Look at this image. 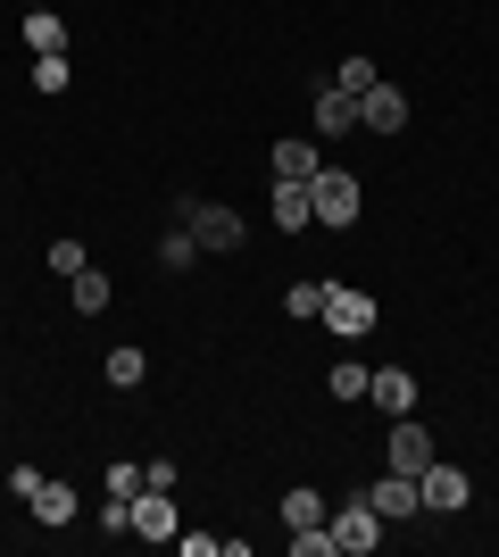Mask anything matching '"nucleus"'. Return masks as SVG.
I'll list each match as a JSON object with an SVG mask.
<instances>
[{
  "label": "nucleus",
  "instance_id": "nucleus-8",
  "mask_svg": "<svg viewBox=\"0 0 499 557\" xmlns=\"http://www.w3.org/2000/svg\"><path fill=\"white\" fill-rule=\"evenodd\" d=\"M358 134H408V92H400V84L358 92Z\"/></svg>",
  "mask_w": 499,
  "mask_h": 557
},
{
  "label": "nucleus",
  "instance_id": "nucleus-7",
  "mask_svg": "<svg viewBox=\"0 0 499 557\" xmlns=\"http://www.w3.org/2000/svg\"><path fill=\"white\" fill-rule=\"evenodd\" d=\"M366 508H375L383 524H408V516H425V491H416V474H400V466H383L375 483H366Z\"/></svg>",
  "mask_w": 499,
  "mask_h": 557
},
{
  "label": "nucleus",
  "instance_id": "nucleus-25",
  "mask_svg": "<svg viewBox=\"0 0 499 557\" xmlns=\"http://www.w3.org/2000/svg\"><path fill=\"white\" fill-rule=\"evenodd\" d=\"M191 258H200V242H191V233H166V242H159V267H191Z\"/></svg>",
  "mask_w": 499,
  "mask_h": 557
},
{
  "label": "nucleus",
  "instance_id": "nucleus-14",
  "mask_svg": "<svg viewBox=\"0 0 499 557\" xmlns=\"http://www.w3.org/2000/svg\"><path fill=\"white\" fill-rule=\"evenodd\" d=\"M67 300H75V317H100V308L117 300V283L100 275V267H84V275H67Z\"/></svg>",
  "mask_w": 499,
  "mask_h": 557
},
{
  "label": "nucleus",
  "instance_id": "nucleus-11",
  "mask_svg": "<svg viewBox=\"0 0 499 557\" xmlns=\"http://www.w3.org/2000/svg\"><path fill=\"white\" fill-rule=\"evenodd\" d=\"M366 399H375L383 417H416V374H408V367H375Z\"/></svg>",
  "mask_w": 499,
  "mask_h": 557
},
{
  "label": "nucleus",
  "instance_id": "nucleus-10",
  "mask_svg": "<svg viewBox=\"0 0 499 557\" xmlns=\"http://www.w3.org/2000/svg\"><path fill=\"white\" fill-rule=\"evenodd\" d=\"M416 491H425V508H433V516H458L466 499H475V483H466L458 466H441V458H433L425 474H416Z\"/></svg>",
  "mask_w": 499,
  "mask_h": 557
},
{
  "label": "nucleus",
  "instance_id": "nucleus-22",
  "mask_svg": "<svg viewBox=\"0 0 499 557\" xmlns=\"http://www.w3.org/2000/svg\"><path fill=\"white\" fill-rule=\"evenodd\" d=\"M84 267H92V258H84L75 233H67V242H50V275H84Z\"/></svg>",
  "mask_w": 499,
  "mask_h": 557
},
{
  "label": "nucleus",
  "instance_id": "nucleus-6",
  "mask_svg": "<svg viewBox=\"0 0 499 557\" xmlns=\"http://www.w3.org/2000/svg\"><path fill=\"white\" fill-rule=\"evenodd\" d=\"M325 524H333V549H341V557H366V549H383V516L366 508V491H358V499H341V508H333Z\"/></svg>",
  "mask_w": 499,
  "mask_h": 557
},
{
  "label": "nucleus",
  "instance_id": "nucleus-24",
  "mask_svg": "<svg viewBox=\"0 0 499 557\" xmlns=\"http://www.w3.org/2000/svg\"><path fill=\"white\" fill-rule=\"evenodd\" d=\"M284 308H291V317H316V308H325V283H291Z\"/></svg>",
  "mask_w": 499,
  "mask_h": 557
},
{
  "label": "nucleus",
  "instance_id": "nucleus-1",
  "mask_svg": "<svg viewBox=\"0 0 499 557\" xmlns=\"http://www.w3.org/2000/svg\"><path fill=\"white\" fill-rule=\"evenodd\" d=\"M9 491L34 508V524H42V533L75 524V483H59V474H42V466H9Z\"/></svg>",
  "mask_w": 499,
  "mask_h": 557
},
{
  "label": "nucleus",
  "instance_id": "nucleus-2",
  "mask_svg": "<svg viewBox=\"0 0 499 557\" xmlns=\"http://www.w3.org/2000/svg\"><path fill=\"white\" fill-rule=\"evenodd\" d=\"M309 191H316V225H333V233L358 225V209H366V184H358L350 166H316Z\"/></svg>",
  "mask_w": 499,
  "mask_h": 557
},
{
  "label": "nucleus",
  "instance_id": "nucleus-18",
  "mask_svg": "<svg viewBox=\"0 0 499 557\" xmlns=\"http://www.w3.org/2000/svg\"><path fill=\"white\" fill-rule=\"evenodd\" d=\"M142 374H150V358H142L134 342H117V349H109V383H117V392H134Z\"/></svg>",
  "mask_w": 499,
  "mask_h": 557
},
{
  "label": "nucleus",
  "instance_id": "nucleus-26",
  "mask_svg": "<svg viewBox=\"0 0 499 557\" xmlns=\"http://www.w3.org/2000/svg\"><path fill=\"white\" fill-rule=\"evenodd\" d=\"M142 491V466H109V499H134Z\"/></svg>",
  "mask_w": 499,
  "mask_h": 557
},
{
  "label": "nucleus",
  "instance_id": "nucleus-13",
  "mask_svg": "<svg viewBox=\"0 0 499 557\" xmlns=\"http://www.w3.org/2000/svg\"><path fill=\"white\" fill-rule=\"evenodd\" d=\"M275 184H316V141L309 134L275 141Z\"/></svg>",
  "mask_w": 499,
  "mask_h": 557
},
{
  "label": "nucleus",
  "instance_id": "nucleus-27",
  "mask_svg": "<svg viewBox=\"0 0 499 557\" xmlns=\"http://www.w3.org/2000/svg\"><path fill=\"white\" fill-rule=\"evenodd\" d=\"M175 541H184V557H225V541H216V533H175Z\"/></svg>",
  "mask_w": 499,
  "mask_h": 557
},
{
  "label": "nucleus",
  "instance_id": "nucleus-16",
  "mask_svg": "<svg viewBox=\"0 0 499 557\" xmlns=\"http://www.w3.org/2000/svg\"><path fill=\"white\" fill-rule=\"evenodd\" d=\"M25 50H34V59L67 50V25H59V9H25Z\"/></svg>",
  "mask_w": 499,
  "mask_h": 557
},
{
  "label": "nucleus",
  "instance_id": "nucleus-9",
  "mask_svg": "<svg viewBox=\"0 0 499 557\" xmlns=\"http://www.w3.org/2000/svg\"><path fill=\"white\" fill-rule=\"evenodd\" d=\"M383 466H400V474H425L433 466V433L416 417H391V442H383Z\"/></svg>",
  "mask_w": 499,
  "mask_h": 557
},
{
  "label": "nucleus",
  "instance_id": "nucleus-23",
  "mask_svg": "<svg viewBox=\"0 0 499 557\" xmlns=\"http://www.w3.org/2000/svg\"><path fill=\"white\" fill-rule=\"evenodd\" d=\"M291 557H333V524H309V533H291Z\"/></svg>",
  "mask_w": 499,
  "mask_h": 557
},
{
  "label": "nucleus",
  "instance_id": "nucleus-12",
  "mask_svg": "<svg viewBox=\"0 0 499 557\" xmlns=\"http://www.w3.org/2000/svg\"><path fill=\"white\" fill-rule=\"evenodd\" d=\"M266 216H275L284 233H309L316 225V191L309 184H275V191H266Z\"/></svg>",
  "mask_w": 499,
  "mask_h": 557
},
{
  "label": "nucleus",
  "instance_id": "nucleus-19",
  "mask_svg": "<svg viewBox=\"0 0 499 557\" xmlns=\"http://www.w3.org/2000/svg\"><path fill=\"white\" fill-rule=\"evenodd\" d=\"M325 499H316V491H284V524H291V533H309V524H325Z\"/></svg>",
  "mask_w": 499,
  "mask_h": 557
},
{
  "label": "nucleus",
  "instance_id": "nucleus-21",
  "mask_svg": "<svg viewBox=\"0 0 499 557\" xmlns=\"http://www.w3.org/2000/svg\"><path fill=\"white\" fill-rule=\"evenodd\" d=\"M67 50H50V59H34V92H42V100H59V92H67Z\"/></svg>",
  "mask_w": 499,
  "mask_h": 557
},
{
  "label": "nucleus",
  "instance_id": "nucleus-5",
  "mask_svg": "<svg viewBox=\"0 0 499 557\" xmlns=\"http://www.w3.org/2000/svg\"><path fill=\"white\" fill-rule=\"evenodd\" d=\"M125 533L134 541H175L184 533V508H175V491H134V508H125Z\"/></svg>",
  "mask_w": 499,
  "mask_h": 557
},
{
  "label": "nucleus",
  "instance_id": "nucleus-15",
  "mask_svg": "<svg viewBox=\"0 0 499 557\" xmlns=\"http://www.w3.org/2000/svg\"><path fill=\"white\" fill-rule=\"evenodd\" d=\"M316 134H358V100L333 92V84H316Z\"/></svg>",
  "mask_w": 499,
  "mask_h": 557
},
{
  "label": "nucleus",
  "instance_id": "nucleus-28",
  "mask_svg": "<svg viewBox=\"0 0 499 557\" xmlns=\"http://www.w3.org/2000/svg\"><path fill=\"white\" fill-rule=\"evenodd\" d=\"M25 9H50V0H25Z\"/></svg>",
  "mask_w": 499,
  "mask_h": 557
},
{
  "label": "nucleus",
  "instance_id": "nucleus-3",
  "mask_svg": "<svg viewBox=\"0 0 499 557\" xmlns=\"http://www.w3.org/2000/svg\"><path fill=\"white\" fill-rule=\"evenodd\" d=\"M184 233H191V242H200L209 258L241 250V216L225 209V200H184Z\"/></svg>",
  "mask_w": 499,
  "mask_h": 557
},
{
  "label": "nucleus",
  "instance_id": "nucleus-17",
  "mask_svg": "<svg viewBox=\"0 0 499 557\" xmlns=\"http://www.w3.org/2000/svg\"><path fill=\"white\" fill-rule=\"evenodd\" d=\"M325 84H333V92H350V100H358V92H375L383 75H375V59H341V67H333Z\"/></svg>",
  "mask_w": 499,
  "mask_h": 557
},
{
  "label": "nucleus",
  "instance_id": "nucleus-4",
  "mask_svg": "<svg viewBox=\"0 0 499 557\" xmlns=\"http://www.w3.org/2000/svg\"><path fill=\"white\" fill-rule=\"evenodd\" d=\"M325 333H341V342H358V333H375V292H358V283H325Z\"/></svg>",
  "mask_w": 499,
  "mask_h": 557
},
{
  "label": "nucleus",
  "instance_id": "nucleus-20",
  "mask_svg": "<svg viewBox=\"0 0 499 557\" xmlns=\"http://www.w3.org/2000/svg\"><path fill=\"white\" fill-rule=\"evenodd\" d=\"M366 383H375V367H358V358H341V367L325 374V392H333V399H366Z\"/></svg>",
  "mask_w": 499,
  "mask_h": 557
}]
</instances>
